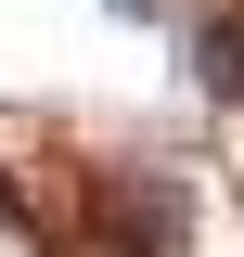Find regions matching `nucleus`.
Masks as SVG:
<instances>
[{
	"label": "nucleus",
	"mask_w": 244,
	"mask_h": 257,
	"mask_svg": "<svg viewBox=\"0 0 244 257\" xmlns=\"http://www.w3.org/2000/svg\"><path fill=\"white\" fill-rule=\"evenodd\" d=\"M193 64H206L218 103H244V13H206V26H193Z\"/></svg>",
	"instance_id": "f257e3e1"
},
{
	"label": "nucleus",
	"mask_w": 244,
	"mask_h": 257,
	"mask_svg": "<svg viewBox=\"0 0 244 257\" xmlns=\"http://www.w3.org/2000/svg\"><path fill=\"white\" fill-rule=\"evenodd\" d=\"M116 13H154V0H116Z\"/></svg>",
	"instance_id": "f03ea898"
}]
</instances>
